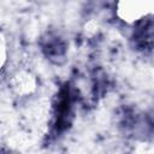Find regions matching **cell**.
<instances>
[{"mask_svg":"<svg viewBox=\"0 0 154 154\" xmlns=\"http://www.w3.org/2000/svg\"><path fill=\"white\" fill-rule=\"evenodd\" d=\"M41 51L45 57L53 64H61L65 60L66 55V42L57 34L48 32L46 34L40 42Z\"/></svg>","mask_w":154,"mask_h":154,"instance_id":"cell-1","label":"cell"}]
</instances>
